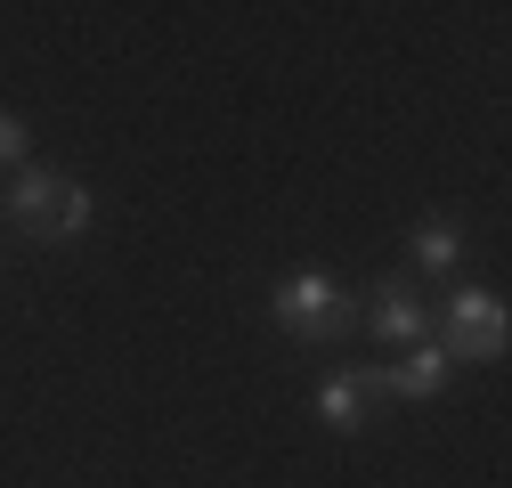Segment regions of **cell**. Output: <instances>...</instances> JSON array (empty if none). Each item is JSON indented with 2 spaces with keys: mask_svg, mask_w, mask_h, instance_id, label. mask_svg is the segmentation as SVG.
<instances>
[{
  "mask_svg": "<svg viewBox=\"0 0 512 488\" xmlns=\"http://www.w3.org/2000/svg\"><path fill=\"white\" fill-rule=\"evenodd\" d=\"M374 383H382V391H399V399H431V391L447 383V350H439V342H415L407 358H391V366H382Z\"/></svg>",
  "mask_w": 512,
  "mask_h": 488,
  "instance_id": "obj_4",
  "label": "cell"
},
{
  "mask_svg": "<svg viewBox=\"0 0 512 488\" xmlns=\"http://www.w3.org/2000/svg\"><path fill=\"white\" fill-rule=\"evenodd\" d=\"M358 375H326V383H317V423H334V432H358V423H366V407H358Z\"/></svg>",
  "mask_w": 512,
  "mask_h": 488,
  "instance_id": "obj_6",
  "label": "cell"
},
{
  "mask_svg": "<svg viewBox=\"0 0 512 488\" xmlns=\"http://www.w3.org/2000/svg\"><path fill=\"white\" fill-rule=\"evenodd\" d=\"M415 261H423V269H456V261H464V244H456V228H447V220H431V228L415 236Z\"/></svg>",
  "mask_w": 512,
  "mask_h": 488,
  "instance_id": "obj_7",
  "label": "cell"
},
{
  "mask_svg": "<svg viewBox=\"0 0 512 488\" xmlns=\"http://www.w3.org/2000/svg\"><path fill=\"white\" fill-rule=\"evenodd\" d=\"M374 334H382V342H423V301L399 293V285H382V293H374Z\"/></svg>",
  "mask_w": 512,
  "mask_h": 488,
  "instance_id": "obj_5",
  "label": "cell"
},
{
  "mask_svg": "<svg viewBox=\"0 0 512 488\" xmlns=\"http://www.w3.org/2000/svg\"><path fill=\"white\" fill-rule=\"evenodd\" d=\"M17 155H25V122L0 114V163H17Z\"/></svg>",
  "mask_w": 512,
  "mask_h": 488,
  "instance_id": "obj_8",
  "label": "cell"
},
{
  "mask_svg": "<svg viewBox=\"0 0 512 488\" xmlns=\"http://www.w3.org/2000/svg\"><path fill=\"white\" fill-rule=\"evenodd\" d=\"M9 212L33 236H82L90 228V188H82V179H57V171H25L9 188Z\"/></svg>",
  "mask_w": 512,
  "mask_h": 488,
  "instance_id": "obj_1",
  "label": "cell"
},
{
  "mask_svg": "<svg viewBox=\"0 0 512 488\" xmlns=\"http://www.w3.org/2000/svg\"><path fill=\"white\" fill-rule=\"evenodd\" d=\"M504 334H512V318H504V301L496 293H456L447 301V358H496L504 350Z\"/></svg>",
  "mask_w": 512,
  "mask_h": 488,
  "instance_id": "obj_3",
  "label": "cell"
},
{
  "mask_svg": "<svg viewBox=\"0 0 512 488\" xmlns=\"http://www.w3.org/2000/svg\"><path fill=\"white\" fill-rule=\"evenodd\" d=\"M269 318H277L293 342H326V334L342 326V285H334L326 269H293V277L277 285V301H269Z\"/></svg>",
  "mask_w": 512,
  "mask_h": 488,
  "instance_id": "obj_2",
  "label": "cell"
}]
</instances>
